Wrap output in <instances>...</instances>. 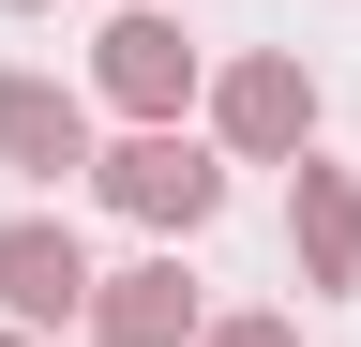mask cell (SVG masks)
I'll return each instance as SVG.
<instances>
[{"mask_svg":"<svg viewBox=\"0 0 361 347\" xmlns=\"http://www.w3.org/2000/svg\"><path fill=\"white\" fill-rule=\"evenodd\" d=\"M106 91H121L135 121H166L180 91H196V46H180L166 16H121V30H106Z\"/></svg>","mask_w":361,"mask_h":347,"instance_id":"cell-5","label":"cell"},{"mask_svg":"<svg viewBox=\"0 0 361 347\" xmlns=\"http://www.w3.org/2000/svg\"><path fill=\"white\" fill-rule=\"evenodd\" d=\"M211 347H301V332H286V317H226Z\"/></svg>","mask_w":361,"mask_h":347,"instance_id":"cell-8","label":"cell"},{"mask_svg":"<svg viewBox=\"0 0 361 347\" xmlns=\"http://www.w3.org/2000/svg\"><path fill=\"white\" fill-rule=\"evenodd\" d=\"M301 121H316L301 61H241V76H226V136H241V151H301Z\"/></svg>","mask_w":361,"mask_h":347,"instance_id":"cell-6","label":"cell"},{"mask_svg":"<svg viewBox=\"0 0 361 347\" xmlns=\"http://www.w3.org/2000/svg\"><path fill=\"white\" fill-rule=\"evenodd\" d=\"M106 196L135 211V227H196V211L226 196V166L180 151V136H121V151H106Z\"/></svg>","mask_w":361,"mask_h":347,"instance_id":"cell-1","label":"cell"},{"mask_svg":"<svg viewBox=\"0 0 361 347\" xmlns=\"http://www.w3.org/2000/svg\"><path fill=\"white\" fill-rule=\"evenodd\" d=\"M16 16H30V0H16Z\"/></svg>","mask_w":361,"mask_h":347,"instance_id":"cell-10","label":"cell"},{"mask_svg":"<svg viewBox=\"0 0 361 347\" xmlns=\"http://www.w3.org/2000/svg\"><path fill=\"white\" fill-rule=\"evenodd\" d=\"M0 166H30V182L90 166V121H75V91H45V76H0Z\"/></svg>","mask_w":361,"mask_h":347,"instance_id":"cell-3","label":"cell"},{"mask_svg":"<svg viewBox=\"0 0 361 347\" xmlns=\"http://www.w3.org/2000/svg\"><path fill=\"white\" fill-rule=\"evenodd\" d=\"M286 227H301V272H316V287L361 272V196L331 182V166H301V211H286Z\"/></svg>","mask_w":361,"mask_h":347,"instance_id":"cell-7","label":"cell"},{"mask_svg":"<svg viewBox=\"0 0 361 347\" xmlns=\"http://www.w3.org/2000/svg\"><path fill=\"white\" fill-rule=\"evenodd\" d=\"M0 347H16V332H0Z\"/></svg>","mask_w":361,"mask_h":347,"instance_id":"cell-9","label":"cell"},{"mask_svg":"<svg viewBox=\"0 0 361 347\" xmlns=\"http://www.w3.org/2000/svg\"><path fill=\"white\" fill-rule=\"evenodd\" d=\"M0 302H16V317H75L90 302V257H75V227H0Z\"/></svg>","mask_w":361,"mask_h":347,"instance_id":"cell-4","label":"cell"},{"mask_svg":"<svg viewBox=\"0 0 361 347\" xmlns=\"http://www.w3.org/2000/svg\"><path fill=\"white\" fill-rule=\"evenodd\" d=\"M90 332H106V347H180V332H196L180 257H135V272H106V287H90Z\"/></svg>","mask_w":361,"mask_h":347,"instance_id":"cell-2","label":"cell"}]
</instances>
